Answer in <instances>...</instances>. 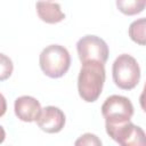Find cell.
Masks as SVG:
<instances>
[{
	"instance_id": "6da1fadb",
	"label": "cell",
	"mask_w": 146,
	"mask_h": 146,
	"mask_svg": "<svg viewBox=\"0 0 146 146\" xmlns=\"http://www.w3.org/2000/svg\"><path fill=\"white\" fill-rule=\"evenodd\" d=\"M105 79L104 64L96 60L82 63L78 76V91L82 100L87 103L96 102L102 94Z\"/></svg>"
},
{
	"instance_id": "7a4b0ae2",
	"label": "cell",
	"mask_w": 146,
	"mask_h": 146,
	"mask_svg": "<svg viewBox=\"0 0 146 146\" xmlns=\"http://www.w3.org/2000/svg\"><path fill=\"white\" fill-rule=\"evenodd\" d=\"M41 71L51 79H58L65 75L71 66V55L68 50L60 44H50L43 48L39 56Z\"/></svg>"
},
{
	"instance_id": "3957f363",
	"label": "cell",
	"mask_w": 146,
	"mask_h": 146,
	"mask_svg": "<svg viewBox=\"0 0 146 146\" xmlns=\"http://www.w3.org/2000/svg\"><path fill=\"white\" fill-rule=\"evenodd\" d=\"M113 81L122 90H131L140 80V67L135 57L128 54L117 56L112 66Z\"/></svg>"
},
{
	"instance_id": "277c9868",
	"label": "cell",
	"mask_w": 146,
	"mask_h": 146,
	"mask_svg": "<svg viewBox=\"0 0 146 146\" xmlns=\"http://www.w3.org/2000/svg\"><path fill=\"white\" fill-rule=\"evenodd\" d=\"M102 114L105 119V123H124L131 120L133 115V105L130 99L124 96L112 95L103 103Z\"/></svg>"
},
{
	"instance_id": "5b68a950",
	"label": "cell",
	"mask_w": 146,
	"mask_h": 146,
	"mask_svg": "<svg viewBox=\"0 0 146 146\" xmlns=\"http://www.w3.org/2000/svg\"><path fill=\"white\" fill-rule=\"evenodd\" d=\"M76 51L81 63L96 60L105 64L108 58L107 43L97 35H84L76 42Z\"/></svg>"
},
{
	"instance_id": "8992f818",
	"label": "cell",
	"mask_w": 146,
	"mask_h": 146,
	"mask_svg": "<svg viewBox=\"0 0 146 146\" xmlns=\"http://www.w3.org/2000/svg\"><path fill=\"white\" fill-rule=\"evenodd\" d=\"M107 135L117 144L123 146H143L145 145L144 130L130 121L119 124L105 123Z\"/></svg>"
},
{
	"instance_id": "52a82bcc",
	"label": "cell",
	"mask_w": 146,
	"mask_h": 146,
	"mask_svg": "<svg viewBox=\"0 0 146 146\" xmlns=\"http://www.w3.org/2000/svg\"><path fill=\"white\" fill-rule=\"evenodd\" d=\"M65 114L56 106H46L36 119L38 127L47 133H57L63 130L65 125Z\"/></svg>"
},
{
	"instance_id": "ba28073f",
	"label": "cell",
	"mask_w": 146,
	"mask_h": 146,
	"mask_svg": "<svg viewBox=\"0 0 146 146\" xmlns=\"http://www.w3.org/2000/svg\"><path fill=\"white\" fill-rule=\"evenodd\" d=\"M14 111L18 120L23 122H34L41 112V105L39 100L32 96H21L16 98L14 103Z\"/></svg>"
},
{
	"instance_id": "9c48e42d",
	"label": "cell",
	"mask_w": 146,
	"mask_h": 146,
	"mask_svg": "<svg viewBox=\"0 0 146 146\" xmlns=\"http://www.w3.org/2000/svg\"><path fill=\"white\" fill-rule=\"evenodd\" d=\"M35 9L39 18L47 24H56L65 18V14L62 11L60 5L50 1H38L35 3Z\"/></svg>"
},
{
	"instance_id": "30bf717a",
	"label": "cell",
	"mask_w": 146,
	"mask_h": 146,
	"mask_svg": "<svg viewBox=\"0 0 146 146\" xmlns=\"http://www.w3.org/2000/svg\"><path fill=\"white\" fill-rule=\"evenodd\" d=\"M145 6L146 0H116L117 9L127 16L140 14L141 11H144Z\"/></svg>"
},
{
	"instance_id": "8fae6325",
	"label": "cell",
	"mask_w": 146,
	"mask_h": 146,
	"mask_svg": "<svg viewBox=\"0 0 146 146\" xmlns=\"http://www.w3.org/2000/svg\"><path fill=\"white\" fill-rule=\"evenodd\" d=\"M145 27H146V19L139 18L137 21H133L130 24L129 30H128L130 39L140 46H145V42H146Z\"/></svg>"
},
{
	"instance_id": "7c38bea8",
	"label": "cell",
	"mask_w": 146,
	"mask_h": 146,
	"mask_svg": "<svg viewBox=\"0 0 146 146\" xmlns=\"http://www.w3.org/2000/svg\"><path fill=\"white\" fill-rule=\"evenodd\" d=\"M14 71L13 60L5 54L0 52V81H5L10 78Z\"/></svg>"
},
{
	"instance_id": "4fadbf2b",
	"label": "cell",
	"mask_w": 146,
	"mask_h": 146,
	"mask_svg": "<svg viewBox=\"0 0 146 146\" xmlns=\"http://www.w3.org/2000/svg\"><path fill=\"white\" fill-rule=\"evenodd\" d=\"M76 146L78 145H102V140L94 133H84L82 135L75 143H74Z\"/></svg>"
},
{
	"instance_id": "5bb4252c",
	"label": "cell",
	"mask_w": 146,
	"mask_h": 146,
	"mask_svg": "<svg viewBox=\"0 0 146 146\" xmlns=\"http://www.w3.org/2000/svg\"><path fill=\"white\" fill-rule=\"evenodd\" d=\"M6 111H7V100L3 97V95L0 94V117L5 115Z\"/></svg>"
},
{
	"instance_id": "9a60e30c",
	"label": "cell",
	"mask_w": 146,
	"mask_h": 146,
	"mask_svg": "<svg viewBox=\"0 0 146 146\" xmlns=\"http://www.w3.org/2000/svg\"><path fill=\"white\" fill-rule=\"evenodd\" d=\"M5 138H6V131H5L3 127H1V125H0V144H1V143H3Z\"/></svg>"
}]
</instances>
